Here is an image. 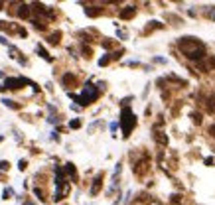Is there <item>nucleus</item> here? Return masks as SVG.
Instances as JSON below:
<instances>
[{
  "label": "nucleus",
  "mask_w": 215,
  "mask_h": 205,
  "mask_svg": "<svg viewBox=\"0 0 215 205\" xmlns=\"http://www.w3.org/2000/svg\"><path fill=\"white\" fill-rule=\"evenodd\" d=\"M180 50L186 53L187 59H193V61H201V59L205 57V47H203V44H200L195 37H182Z\"/></svg>",
  "instance_id": "f257e3e1"
},
{
  "label": "nucleus",
  "mask_w": 215,
  "mask_h": 205,
  "mask_svg": "<svg viewBox=\"0 0 215 205\" xmlns=\"http://www.w3.org/2000/svg\"><path fill=\"white\" fill-rule=\"evenodd\" d=\"M121 124H122V132H125V136H128L132 130V126L136 124V118H134L132 115V111L130 109H122V115H121Z\"/></svg>",
  "instance_id": "f03ea898"
},
{
  "label": "nucleus",
  "mask_w": 215,
  "mask_h": 205,
  "mask_svg": "<svg viewBox=\"0 0 215 205\" xmlns=\"http://www.w3.org/2000/svg\"><path fill=\"white\" fill-rule=\"evenodd\" d=\"M97 95H99V91H97L95 87H91V85H87V87L83 89V95H79V97L73 95V99L77 102H81V105H89V102H93L97 99Z\"/></svg>",
  "instance_id": "7ed1b4c3"
},
{
  "label": "nucleus",
  "mask_w": 215,
  "mask_h": 205,
  "mask_svg": "<svg viewBox=\"0 0 215 205\" xmlns=\"http://www.w3.org/2000/svg\"><path fill=\"white\" fill-rule=\"evenodd\" d=\"M24 83H26V79H6V87L8 89H20V85H24Z\"/></svg>",
  "instance_id": "20e7f679"
},
{
  "label": "nucleus",
  "mask_w": 215,
  "mask_h": 205,
  "mask_svg": "<svg viewBox=\"0 0 215 205\" xmlns=\"http://www.w3.org/2000/svg\"><path fill=\"white\" fill-rule=\"evenodd\" d=\"M134 12H136L134 6H126V10H122V12H121V18L122 20H128V18H132V16H134Z\"/></svg>",
  "instance_id": "39448f33"
},
{
  "label": "nucleus",
  "mask_w": 215,
  "mask_h": 205,
  "mask_svg": "<svg viewBox=\"0 0 215 205\" xmlns=\"http://www.w3.org/2000/svg\"><path fill=\"white\" fill-rule=\"evenodd\" d=\"M101 180H103V176H97V180H95V183H93V190H91V193H95L99 191V187H101Z\"/></svg>",
  "instance_id": "423d86ee"
},
{
  "label": "nucleus",
  "mask_w": 215,
  "mask_h": 205,
  "mask_svg": "<svg viewBox=\"0 0 215 205\" xmlns=\"http://www.w3.org/2000/svg\"><path fill=\"white\" fill-rule=\"evenodd\" d=\"M156 140H158L162 146H166V144H168V138L164 136V132H156Z\"/></svg>",
  "instance_id": "0eeeda50"
},
{
  "label": "nucleus",
  "mask_w": 215,
  "mask_h": 205,
  "mask_svg": "<svg viewBox=\"0 0 215 205\" xmlns=\"http://www.w3.org/2000/svg\"><path fill=\"white\" fill-rule=\"evenodd\" d=\"M207 111L209 112H215V97H209V99H207Z\"/></svg>",
  "instance_id": "6e6552de"
},
{
  "label": "nucleus",
  "mask_w": 215,
  "mask_h": 205,
  "mask_svg": "<svg viewBox=\"0 0 215 205\" xmlns=\"http://www.w3.org/2000/svg\"><path fill=\"white\" fill-rule=\"evenodd\" d=\"M28 14H30L28 6H20V16H22V18H28Z\"/></svg>",
  "instance_id": "1a4fd4ad"
},
{
  "label": "nucleus",
  "mask_w": 215,
  "mask_h": 205,
  "mask_svg": "<svg viewBox=\"0 0 215 205\" xmlns=\"http://www.w3.org/2000/svg\"><path fill=\"white\" fill-rule=\"evenodd\" d=\"M191 118H193V122L201 124V115H200V112H193V115H191Z\"/></svg>",
  "instance_id": "9d476101"
},
{
  "label": "nucleus",
  "mask_w": 215,
  "mask_h": 205,
  "mask_svg": "<svg viewBox=\"0 0 215 205\" xmlns=\"http://www.w3.org/2000/svg\"><path fill=\"white\" fill-rule=\"evenodd\" d=\"M172 205H180V195H172Z\"/></svg>",
  "instance_id": "9b49d317"
},
{
  "label": "nucleus",
  "mask_w": 215,
  "mask_h": 205,
  "mask_svg": "<svg viewBox=\"0 0 215 205\" xmlns=\"http://www.w3.org/2000/svg\"><path fill=\"white\" fill-rule=\"evenodd\" d=\"M8 168H10L8 162H0V170H8Z\"/></svg>",
  "instance_id": "f8f14e48"
},
{
  "label": "nucleus",
  "mask_w": 215,
  "mask_h": 205,
  "mask_svg": "<svg viewBox=\"0 0 215 205\" xmlns=\"http://www.w3.org/2000/svg\"><path fill=\"white\" fill-rule=\"evenodd\" d=\"M79 124H81V122H79V120H73V122H71V124H69V126H71V128H79Z\"/></svg>",
  "instance_id": "ddd939ff"
},
{
  "label": "nucleus",
  "mask_w": 215,
  "mask_h": 205,
  "mask_svg": "<svg viewBox=\"0 0 215 205\" xmlns=\"http://www.w3.org/2000/svg\"><path fill=\"white\" fill-rule=\"evenodd\" d=\"M209 132H211V136H213V138H215V124H213V126H211V128H209Z\"/></svg>",
  "instance_id": "4468645a"
},
{
  "label": "nucleus",
  "mask_w": 215,
  "mask_h": 205,
  "mask_svg": "<svg viewBox=\"0 0 215 205\" xmlns=\"http://www.w3.org/2000/svg\"><path fill=\"white\" fill-rule=\"evenodd\" d=\"M211 18H213V20H215V12H213V14H211Z\"/></svg>",
  "instance_id": "2eb2a0df"
},
{
  "label": "nucleus",
  "mask_w": 215,
  "mask_h": 205,
  "mask_svg": "<svg viewBox=\"0 0 215 205\" xmlns=\"http://www.w3.org/2000/svg\"><path fill=\"white\" fill-rule=\"evenodd\" d=\"M26 205H34V203H26Z\"/></svg>",
  "instance_id": "dca6fc26"
}]
</instances>
